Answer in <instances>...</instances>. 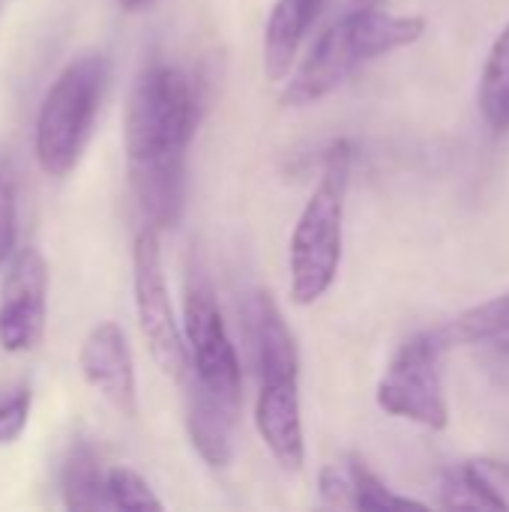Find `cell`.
Segmentation results:
<instances>
[{"mask_svg": "<svg viewBox=\"0 0 509 512\" xmlns=\"http://www.w3.org/2000/svg\"><path fill=\"white\" fill-rule=\"evenodd\" d=\"M195 135V93L174 66H150L126 108V171L150 228H174L186 207V159Z\"/></svg>", "mask_w": 509, "mask_h": 512, "instance_id": "1", "label": "cell"}, {"mask_svg": "<svg viewBox=\"0 0 509 512\" xmlns=\"http://www.w3.org/2000/svg\"><path fill=\"white\" fill-rule=\"evenodd\" d=\"M423 33H426V21L417 15H393L384 12L381 6L354 3L312 45L309 57L285 84L282 105L303 108L330 96L363 63L390 54L396 48L414 45L417 39H423Z\"/></svg>", "mask_w": 509, "mask_h": 512, "instance_id": "2", "label": "cell"}, {"mask_svg": "<svg viewBox=\"0 0 509 512\" xmlns=\"http://www.w3.org/2000/svg\"><path fill=\"white\" fill-rule=\"evenodd\" d=\"M354 150L348 141H336L324 153L318 186L312 189L288 246L291 300L297 306L318 303L336 282L342 264V231H345V195L351 183Z\"/></svg>", "mask_w": 509, "mask_h": 512, "instance_id": "3", "label": "cell"}, {"mask_svg": "<svg viewBox=\"0 0 509 512\" xmlns=\"http://www.w3.org/2000/svg\"><path fill=\"white\" fill-rule=\"evenodd\" d=\"M111 78V63L99 51L72 57L42 96L36 117V162L48 177H66L93 132L105 87Z\"/></svg>", "mask_w": 509, "mask_h": 512, "instance_id": "4", "label": "cell"}, {"mask_svg": "<svg viewBox=\"0 0 509 512\" xmlns=\"http://www.w3.org/2000/svg\"><path fill=\"white\" fill-rule=\"evenodd\" d=\"M183 312H186L183 342H186L189 384L240 411V402H243L240 360H237L234 342L228 336L222 309L216 303V291L201 270L189 273Z\"/></svg>", "mask_w": 509, "mask_h": 512, "instance_id": "5", "label": "cell"}, {"mask_svg": "<svg viewBox=\"0 0 509 512\" xmlns=\"http://www.w3.org/2000/svg\"><path fill=\"white\" fill-rule=\"evenodd\" d=\"M444 345L432 333H420L408 339L393 363L387 366L384 378L378 381V405L381 411L426 426L432 432H444L450 423V408L444 399V381L438 369Z\"/></svg>", "mask_w": 509, "mask_h": 512, "instance_id": "6", "label": "cell"}, {"mask_svg": "<svg viewBox=\"0 0 509 512\" xmlns=\"http://www.w3.org/2000/svg\"><path fill=\"white\" fill-rule=\"evenodd\" d=\"M132 291H135L138 327L150 348L153 363L162 369V375L183 381L186 378V342L174 318V306H171L168 285H165L159 231L150 225H144L132 243Z\"/></svg>", "mask_w": 509, "mask_h": 512, "instance_id": "7", "label": "cell"}, {"mask_svg": "<svg viewBox=\"0 0 509 512\" xmlns=\"http://www.w3.org/2000/svg\"><path fill=\"white\" fill-rule=\"evenodd\" d=\"M48 264L36 246L12 252L0 282V348L24 354L36 348L45 330Z\"/></svg>", "mask_w": 509, "mask_h": 512, "instance_id": "8", "label": "cell"}, {"mask_svg": "<svg viewBox=\"0 0 509 512\" xmlns=\"http://www.w3.org/2000/svg\"><path fill=\"white\" fill-rule=\"evenodd\" d=\"M78 366L84 381L123 417L138 414L135 363L117 321H99L81 342Z\"/></svg>", "mask_w": 509, "mask_h": 512, "instance_id": "9", "label": "cell"}, {"mask_svg": "<svg viewBox=\"0 0 509 512\" xmlns=\"http://www.w3.org/2000/svg\"><path fill=\"white\" fill-rule=\"evenodd\" d=\"M255 429L285 471H300L306 462V435L300 411V378H267L258 381Z\"/></svg>", "mask_w": 509, "mask_h": 512, "instance_id": "10", "label": "cell"}, {"mask_svg": "<svg viewBox=\"0 0 509 512\" xmlns=\"http://www.w3.org/2000/svg\"><path fill=\"white\" fill-rule=\"evenodd\" d=\"M249 339L258 381L264 378H300V351L291 327L282 318L270 291H255L249 300Z\"/></svg>", "mask_w": 509, "mask_h": 512, "instance_id": "11", "label": "cell"}, {"mask_svg": "<svg viewBox=\"0 0 509 512\" xmlns=\"http://www.w3.org/2000/svg\"><path fill=\"white\" fill-rule=\"evenodd\" d=\"M237 408L207 396L204 390L186 384V429L192 447L210 468H228L234 459V426Z\"/></svg>", "mask_w": 509, "mask_h": 512, "instance_id": "12", "label": "cell"}, {"mask_svg": "<svg viewBox=\"0 0 509 512\" xmlns=\"http://www.w3.org/2000/svg\"><path fill=\"white\" fill-rule=\"evenodd\" d=\"M327 0H276L264 27V75L282 81Z\"/></svg>", "mask_w": 509, "mask_h": 512, "instance_id": "13", "label": "cell"}, {"mask_svg": "<svg viewBox=\"0 0 509 512\" xmlns=\"http://www.w3.org/2000/svg\"><path fill=\"white\" fill-rule=\"evenodd\" d=\"M441 504L456 510H509L498 477H492V471L480 462L447 471L441 483Z\"/></svg>", "mask_w": 509, "mask_h": 512, "instance_id": "14", "label": "cell"}, {"mask_svg": "<svg viewBox=\"0 0 509 512\" xmlns=\"http://www.w3.org/2000/svg\"><path fill=\"white\" fill-rule=\"evenodd\" d=\"M477 102L489 129L509 132V24L489 48L486 66L480 75Z\"/></svg>", "mask_w": 509, "mask_h": 512, "instance_id": "15", "label": "cell"}, {"mask_svg": "<svg viewBox=\"0 0 509 512\" xmlns=\"http://www.w3.org/2000/svg\"><path fill=\"white\" fill-rule=\"evenodd\" d=\"M444 348L453 345H477V342H492L509 336V294H501L495 300H486L459 318H453L447 327L435 330Z\"/></svg>", "mask_w": 509, "mask_h": 512, "instance_id": "16", "label": "cell"}, {"mask_svg": "<svg viewBox=\"0 0 509 512\" xmlns=\"http://www.w3.org/2000/svg\"><path fill=\"white\" fill-rule=\"evenodd\" d=\"M63 501L69 510H105V471L87 444L72 447L63 465Z\"/></svg>", "mask_w": 509, "mask_h": 512, "instance_id": "17", "label": "cell"}, {"mask_svg": "<svg viewBox=\"0 0 509 512\" xmlns=\"http://www.w3.org/2000/svg\"><path fill=\"white\" fill-rule=\"evenodd\" d=\"M348 474H351V489H354L351 510H426L423 501H411L387 489L360 459L348 462Z\"/></svg>", "mask_w": 509, "mask_h": 512, "instance_id": "18", "label": "cell"}, {"mask_svg": "<svg viewBox=\"0 0 509 512\" xmlns=\"http://www.w3.org/2000/svg\"><path fill=\"white\" fill-rule=\"evenodd\" d=\"M165 507L150 483L135 474L132 468H111L105 474V510H153L159 512Z\"/></svg>", "mask_w": 509, "mask_h": 512, "instance_id": "19", "label": "cell"}, {"mask_svg": "<svg viewBox=\"0 0 509 512\" xmlns=\"http://www.w3.org/2000/svg\"><path fill=\"white\" fill-rule=\"evenodd\" d=\"M18 240V192L15 168L6 153H0V267L12 258Z\"/></svg>", "mask_w": 509, "mask_h": 512, "instance_id": "20", "label": "cell"}, {"mask_svg": "<svg viewBox=\"0 0 509 512\" xmlns=\"http://www.w3.org/2000/svg\"><path fill=\"white\" fill-rule=\"evenodd\" d=\"M30 390L27 387H9L0 390V444L18 441V435L27 429L30 420Z\"/></svg>", "mask_w": 509, "mask_h": 512, "instance_id": "21", "label": "cell"}, {"mask_svg": "<svg viewBox=\"0 0 509 512\" xmlns=\"http://www.w3.org/2000/svg\"><path fill=\"white\" fill-rule=\"evenodd\" d=\"M318 492L330 507H345L351 510L354 501V489H351V474L348 465H327L318 474Z\"/></svg>", "mask_w": 509, "mask_h": 512, "instance_id": "22", "label": "cell"}, {"mask_svg": "<svg viewBox=\"0 0 509 512\" xmlns=\"http://www.w3.org/2000/svg\"><path fill=\"white\" fill-rule=\"evenodd\" d=\"M495 342V354H492V369H498V378L507 381L509 378V342L507 336L492 339Z\"/></svg>", "mask_w": 509, "mask_h": 512, "instance_id": "23", "label": "cell"}, {"mask_svg": "<svg viewBox=\"0 0 509 512\" xmlns=\"http://www.w3.org/2000/svg\"><path fill=\"white\" fill-rule=\"evenodd\" d=\"M117 3H120L123 9H141V6L150 3V0H117Z\"/></svg>", "mask_w": 509, "mask_h": 512, "instance_id": "24", "label": "cell"}]
</instances>
